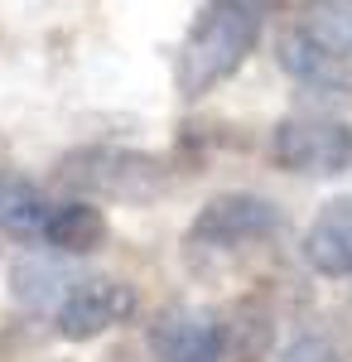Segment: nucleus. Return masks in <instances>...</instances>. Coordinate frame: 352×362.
I'll return each mask as SVG.
<instances>
[{"label": "nucleus", "mask_w": 352, "mask_h": 362, "mask_svg": "<svg viewBox=\"0 0 352 362\" xmlns=\"http://www.w3.org/2000/svg\"><path fill=\"white\" fill-rule=\"evenodd\" d=\"M256 39H261V0H208L179 44V63H174L179 97L193 102L213 92L222 78H232L256 49Z\"/></svg>", "instance_id": "obj_1"}, {"label": "nucleus", "mask_w": 352, "mask_h": 362, "mask_svg": "<svg viewBox=\"0 0 352 362\" xmlns=\"http://www.w3.org/2000/svg\"><path fill=\"white\" fill-rule=\"evenodd\" d=\"M271 160L285 174L338 179L352 169V126L333 116H285L271 131Z\"/></svg>", "instance_id": "obj_3"}, {"label": "nucleus", "mask_w": 352, "mask_h": 362, "mask_svg": "<svg viewBox=\"0 0 352 362\" xmlns=\"http://www.w3.org/2000/svg\"><path fill=\"white\" fill-rule=\"evenodd\" d=\"M280 362H343V348H338V338H328V334H299L285 348Z\"/></svg>", "instance_id": "obj_14"}, {"label": "nucleus", "mask_w": 352, "mask_h": 362, "mask_svg": "<svg viewBox=\"0 0 352 362\" xmlns=\"http://www.w3.org/2000/svg\"><path fill=\"white\" fill-rule=\"evenodd\" d=\"M44 242L58 247L63 256H87L107 242V218L97 203L87 198H73V203H58L49 213V227H44Z\"/></svg>", "instance_id": "obj_10"}, {"label": "nucleus", "mask_w": 352, "mask_h": 362, "mask_svg": "<svg viewBox=\"0 0 352 362\" xmlns=\"http://www.w3.org/2000/svg\"><path fill=\"white\" fill-rule=\"evenodd\" d=\"M304 261L328 280L352 276V194L333 198L314 213V223L304 232Z\"/></svg>", "instance_id": "obj_7"}, {"label": "nucleus", "mask_w": 352, "mask_h": 362, "mask_svg": "<svg viewBox=\"0 0 352 362\" xmlns=\"http://www.w3.org/2000/svg\"><path fill=\"white\" fill-rule=\"evenodd\" d=\"M150 348L160 362H217V314L164 305L150 319Z\"/></svg>", "instance_id": "obj_6"}, {"label": "nucleus", "mask_w": 352, "mask_h": 362, "mask_svg": "<svg viewBox=\"0 0 352 362\" xmlns=\"http://www.w3.org/2000/svg\"><path fill=\"white\" fill-rule=\"evenodd\" d=\"M295 34L328 58H352V0H299Z\"/></svg>", "instance_id": "obj_9"}, {"label": "nucleus", "mask_w": 352, "mask_h": 362, "mask_svg": "<svg viewBox=\"0 0 352 362\" xmlns=\"http://www.w3.org/2000/svg\"><path fill=\"white\" fill-rule=\"evenodd\" d=\"M271 309L256 295H242L217 314V362H261L271 348Z\"/></svg>", "instance_id": "obj_8"}, {"label": "nucleus", "mask_w": 352, "mask_h": 362, "mask_svg": "<svg viewBox=\"0 0 352 362\" xmlns=\"http://www.w3.org/2000/svg\"><path fill=\"white\" fill-rule=\"evenodd\" d=\"M49 213H54L49 198L29 179H0V232H10L20 242H34V237H44Z\"/></svg>", "instance_id": "obj_11"}, {"label": "nucleus", "mask_w": 352, "mask_h": 362, "mask_svg": "<svg viewBox=\"0 0 352 362\" xmlns=\"http://www.w3.org/2000/svg\"><path fill=\"white\" fill-rule=\"evenodd\" d=\"M275 227H280V213H275L271 198L217 194L198 208V218H193V227H189V247L237 251V247H251V242H266Z\"/></svg>", "instance_id": "obj_4"}, {"label": "nucleus", "mask_w": 352, "mask_h": 362, "mask_svg": "<svg viewBox=\"0 0 352 362\" xmlns=\"http://www.w3.org/2000/svg\"><path fill=\"white\" fill-rule=\"evenodd\" d=\"M280 63L285 73H295L299 83H314V87H348V63L343 58H328L319 54L314 44H304L295 29L280 39Z\"/></svg>", "instance_id": "obj_12"}, {"label": "nucleus", "mask_w": 352, "mask_h": 362, "mask_svg": "<svg viewBox=\"0 0 352 362\" xmlns=\"http://www.w3.org/2000/svg\"><path fill=\"white\" fill-rule=\"evenodd\" d=\"M58 179L87 198H111V203H150L169 189L164 160L126 145H82L58 160Z\"/></svg>", "instance_id": "obj_2"}, {"label": "nucleus", "mask_w": 352, "mask_h": 362, "mask_svg": "<svg viewBox=\"0 0 352 362\" xmlns=\"http://www.w3.org/2000/svg\"><path fill=\"white\" fill-rule=\"evenodd\" d=\"M136 309H140L136 285L111 280V276H92V280H78L63 295L54 324H58V338L87 343V338H97V334H107V329H116V324H126V319H136Z\"/></svg>", "instance_id": "obj_5"}, {"label": "nucleus", "mask_w": 352, "mask_h": 362, "mask_svg": "<svg viewBox=\"0 0 352 362\" xmlns=\"http://www.w3.org/2000/svg\"><path fill=\"white\" fill-rule=\"evenodd\" d=\"M10 285H15V300H20L25 309H49V305H54V314H58V305H63V295L73 290V285H68V276H63L58 266L34 261V256H25V261L15 266Z\"/></svg>", "instance_id": "obj_13"}]
</instances>
